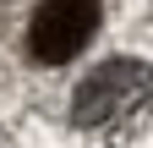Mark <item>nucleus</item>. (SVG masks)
<instances>
[{
    "label": "nucleus",
    "mask_w": 153,
    "mask_h": 148,
    "mask_svg": "<svg viewBox=\"0 0 153 148\" xmlns=\"http://www.w3.org/2000/svg\"><path fill=\"white\" fill-rule=\"evenodd\" d=\"M153 121V66L148 61H104L76 82L71 126L99 143H126Z\"/></svg>",
    "instance_id": "1"
},
{
    "label": "nucleus",
    "mask_w": 153,
    "mask_h": 148,
    "mask_svg": "<svg viewBox=\"0 0 153 148\" xmlns=\"http://www.w3.org/2000/svg\"><path fill=\"white\" fill-rule=\"evenodd\" d=\"M99 33V0H38L33 22H27V49L33 61L60 66Z\"/></svg>",
    "instance_id": "2"
}]
</instances>
